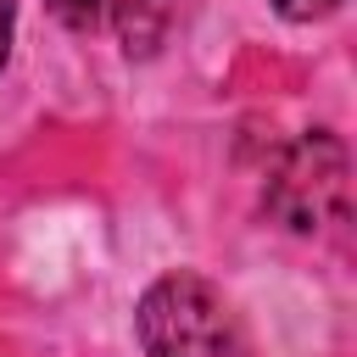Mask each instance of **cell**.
<instances>
[{"mask_svg": "<svg viewBox=\"0 0 357 357\" xmlns=\"http://www.w3.org/2000/svg\"><path fill=\"white\" fill-rule=\"evenodd\" d=\"M134 329H139L145 357H257L229 296L190 268L162 273L139 296Z\"/></svg>", "mask_w": 357, "mask_h": 357, "instance_id": "obj_1", "label": "cell"}, {"mask_svg": "<svg viewBox=\"0 0 357 357\" xmlns=\"http://www.w3.org/2000/svg\"><path fill=\"white\" fill-rule=\"evenodd\" d=\"M268 212L296 229V234H318V229H335L346 223V145L324 128L301 134L279 167L268 173Z\"/></svg>", "mask_w": 357, "mask_h": 357, "instance_id": "obj_2", "label": "cell"}, {"mask_svg": "<svg viewBox=\"0 0 357 357\" xmlns=\"http://www.w3.org/2000/svg\"><path fill=\"white\" fill-rule=\"evenodd\" d=\"M123 45H128V56H151L156 45H162V33H167V22H173V0H123Z\"/></svg>", "mask_w": 357, "mask_h": 357, "instance_id": "obj_3", "label": "cell"}, {"mask_svg": "<svg viewBox=\"0 0 357 357\" xmlns=\"http://www.w3.org/2000/svg\"><path fill=\"white\" fill-rule=\"evenodd\" d=\"M67 28H95L100 22V11H106V0H45Z\"/></svg>", "mask_w": 357, "mask_h": 357, "instance_id": "obj_4", "label": "cell"}, {"mask_svg": "<svg viewBox=\"0 0 357 357\" xmlns=\"http://www.w3.org/2000/svg\"><path fill=\"white\" fill-rule=\"evenodd\" d=\"M340 6H346V0H273V11L290 17V22H318V17L340 11Z\"/></svg>", "mask_w": 357, "mask_h": 357, "instance_id": "obj_5", "label": "cell"}, {"mask_svg": "<svg viewBox=\"0 0 357 357\" xmlns=\"http://www.w3.org/2000/svg\"><path fill=\"white\" fill-rule=\"evenodd\" d=\"M6 50H11V0H0V67H6Z\"/></svg>", "mask_w": 357, "mask_h": 357, "instance_id": "obj_6", "label": "cell"}]
</instances>
